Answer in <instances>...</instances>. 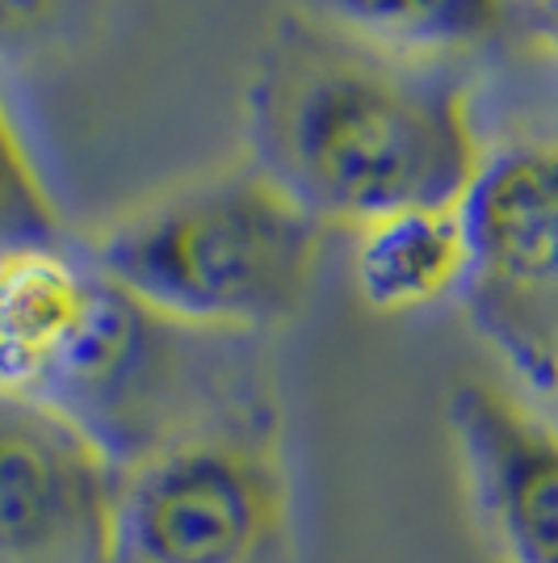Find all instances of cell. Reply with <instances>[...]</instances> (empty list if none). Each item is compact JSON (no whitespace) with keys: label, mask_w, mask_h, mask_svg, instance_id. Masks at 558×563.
<instances>
[{"label":"cell","mask_w":558,"mask_h":563,"mask_svg":"<svg viewBox=\"0 0 558 563\" xmlns=\"http://www.w3.org/2000/svg\"><path fill=\"white\" fill-rule=\"evenodd\" d=\"M353 282L382 316H412L462 299L475 282L462 202L408 207L353 228Z\"/></svg>","instance_id":"obj_8"},{"label":"cell","mask_w":558,"mask_h":563,"mask_svg":"<svg viewBox=\"0 0 558 563\" xmlns=\"http://www.w3.org/2000/svg\"><path fill=\"white\" fill-rule=\"evenodd\" d=\"M97 286L101 269L64 244L0 257V391L38 399L85 324Z\"/></svg>","instance_id":"obj_7"},{"label":"cell","mask_w":558,"mask_h":563,"mask_svg":"<svg viewBox=\"0 0 558 563\" xmlns=\"http://www.w3.org/2000/svg\"><path fill=\"white\" fill-rule=\"evenodd\" d=\"M47 244H64V211L0 89V257Z\"/></svg>","instance_id":"obj_11"},{"label":"cell","mask_w":558,"mask_h":563,"mask_svg":"<svg viewBox=\"0 0 558 563\" xmlns=\"http://www.w3.org/2000/svg\"><path fill=\"white\" fill-rule=\"evenodd\" d=\"M462 219L479 282L558 290V143L483 156L462 194Z\"/></svg>","instance_id":"obj_6"},{"label":"cell","mask_w":558,"mask_h":563,"mask_svg":"<svg viewBox=\"0 0 558 563\" xmlns=\"http://www.w3.org/2000/svg\"><path fill=\"white\" fill-rule=\"evenodd\" d=\"M253 165L324 228H361L408 207L462 202L483 165L462 85L290 18L248 85Z\"/></svg>","instance_id":"obj_1"},{"label":"cell","mask_w":558,"mask_h":563,"mask_svg":"<svg viewBox=\"0 0 558 563\" xmlns=\"http://www.w3.org/2000/svg\"><path fill=\"white\" fill-rule=\"evenodd\" d=\"M303 9L361 47L416 64L488 47L512 18V0H303Z\"/></svg>","instance_id":"obj_9"},{"label":"cell","mask_w":558,"mask_h":563,"mask_svg":"<svg viewBox=\"0 0 558 563\" xmlns=\"http://www.w3.org/2000/svg\"><path fill=\"white\" fill-rule=\"evenodd\" d=\"M462 303L512 371L521 396L558 417V290H516L475 278Z\"/></svg>","instance_id":"obj_10"},{"label":"cell","mask_w":558,"mask_h":563,"mask_svg":"<svg viewBox=\"0 0 558 563\" xmlns=\"http://www.w3.org/2000/svg\"><path fill=\"white\" fill-rule=\"evenodd\" d=\"M294 479L269 404H239L122 471L118 563H286Z\"/></svg>","instance_id":"obj_3"},{"label":"cell","mask_w":558,"mask_h":563,"mask_svg":"<svg viewBox=\"0 0 558 563\" xmlns=\"http://www.w3.org/2000/svg\"><path fill=\"white\" fill-rule=\"evenodd\" d=\"M71 0H0V47L25 43L64 18Z\"/></svg>","instance_id":"obj_12"},{"label":"cell","mask_w":558,"mask_h":563,"mask_svg":"<svg viewBox=\"0 0 558 563\" xmlns=\"http://www.w3.org/2000/svg\"><path fill=\"white\" fill-rule=\"evenodd\" d=\"M542 9H550V13H558V0H537Z\"/></svg>","instance_id":"obj_13"},{"label":"cell","mask_w":558,"mask_h":563,"mask_svg":"<svg viewBox=\"0 0 558 563\" xmlns=\"http://www.w3.org/2000/svg\"><path fill=\"white\" fill-rule=\"evenodd\" d=\"M466 500L500 563H558V417L491 378L449 391Z\"/></svg>","instance_id":"obj_5"},{"label":"cell","mask_w":558,"mask_h":563,"mask_svg":"<svg viewBox=\"0 0 558 563\" xmlns=\"http://www.w3.org/2000/svg\"><path fill=\"white\" fill-rule=\"evenodd\" d=\"M324 232L269 173L239 165L122 214L85 257L172 324L256 336L306 307Z\"/></svg>","instance_id":"obj_2"},{"label":"cell","mask_w":558,"mask_h":563,"mask_svg":"<svg viewBox=\"0 0 558 563\" xmlns=\"http://www.w3.org/2000/svg\"><path fill=\"white\" fill-rule=\"evenodd\" d=\"M122 467L76 421L0 391V563H118Z\"/></svg>","instance_id":"obj_4"}]
</instances>
